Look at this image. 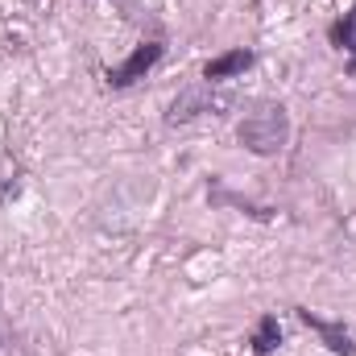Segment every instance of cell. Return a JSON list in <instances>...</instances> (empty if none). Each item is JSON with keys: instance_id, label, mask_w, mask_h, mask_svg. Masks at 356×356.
Segmentation results:
<instances>
[{"instance_id": "obj_5", "label": "cell", "mask_w": 356, "mask_h": 356, "mask_svg": "<svg viewBox=\"0 0 356 356\" xmlns=\"http://www.w3.org/2000/svg\"><path fill=\"white\" fill-rule=\"evenodd\" d=\"M298 319H302L311 332H319V340L327 344L332 356H356V340H353V332H348L344 323H327V319H319V315L307 311V307H298Z\"/></svg>"}, {"instance_id": "obj_4", "label": "cell", "mask_w": 356, "mask_h": 356, "mask_svg": "<svg viewBox=\"0 0 356 356\" xmlns=\"http://www.w3.org/2000/svg\"><path fill=\"white\" fill-rule=\"evenodd\" d=\"M257 63V54L253 50H245V46H236V50H224V54H216L211 63H203V83H228V79H241L249 67Z\"/></svg>"}, {"instance_id": "obj_3", "label": "cell", "mask_w": 356, "mask_h": 356, "mask_svg": "<svg viewBox=\"0 0 356 356\" xmlns=\"http://www.w3.org/2000/svg\"><path fill=\"white\" fill-rule=\"evenodd\" d=\"M224 108H232V99H228V95H211V83H203V88L182 91L175 104H170L166 120H170V124H186V120H195V116H203V112H216V116H220Z\"/></svg>"}, {"instance_id": "obj_1", "label": "cell", "mask_w": 356, "mask_h": 356, "mask_svg": "<svg viewBox=\"0 0 356 356\" xmlns=\"http://www.w3.org/2000/svg\"><path fill=\"white\" fill-rule=\"evenodd\" d=\"M236 141L257 154V158H277L290 141V112L277 99L253 104V112H245V120L236 124Z\"/></svg>"}, {"instance_id": "obj_8", "label": "cell", "mask_w": 356, "mask_h": 356, "mask_svg": "<svg viewBox=\"0 0 356 356\" xmlns=\"http://www.w3.org/2000/svg\"><path fill=\"white\" fill-rule=\"evenodd\" d=\"M17 191H21V170H17V166L4 158V162H0V207H4V203L17 195Z\"/></svg>"}, {"instance_id": "obj_7", "label": "cell", "mask_w": 356, "mask_h": 356, "mask_svg": "<svg viewBox=\"0 0 356 356\" xmlns=\"http://www.w3.org/2000/svg\"><path fill=\"white\" fill-rule=\"evenodd\" d=\"M253 356H269L277 344H282V327H277V315H261L257 332H253Z\"/></svg>"}, {"instance_id": "obj_6", "label": "cell", "mask_w": 356, "mask_h": 356, "mask_svg": "<svg viewBox=\"0 0 356 356\" xmlns=\"http://www.w3.org/2000/svg\"><path fill=\"white\" fill-rule=\"evenodd\" d=\"M327 38H332V46H336V50H344V54H353V58H356V4L340 17V21H332Z\"/></svg>"}, {"instance_id": "obj_2", "label": "cell", "mask_w": 356, "mask_h": 356, "mask_svg": "<svg viewBox=\"0 0 356 356\" xmlns=\"http://www.w3.org/2000/svg\"><path fill=\"white\" fill-rule=\"evenodd\" d=\"M162 54H166V46H162V38H149V42H141V46H133V54L120 63V67H108V88H133L137 79H145L158 63H162Z\"/></svg>"}]
</instances>
